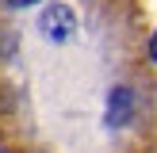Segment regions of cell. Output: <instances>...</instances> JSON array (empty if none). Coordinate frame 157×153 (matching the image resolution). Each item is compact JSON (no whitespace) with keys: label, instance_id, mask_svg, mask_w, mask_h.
<instances>
[{"label":"cell","instance_id":"cell-1","mask_svg":"<svg viewBox=\"0 0 157 153\" xmlns=\"http://www.w3.org/2000/svg\"><path fill=\"white\" fill-rule=\"evenodd\" d=\"M153 65L146 0H0V153H157Z\"/></svg>","mask_w":157,"mask_h":153}]
</instances>
